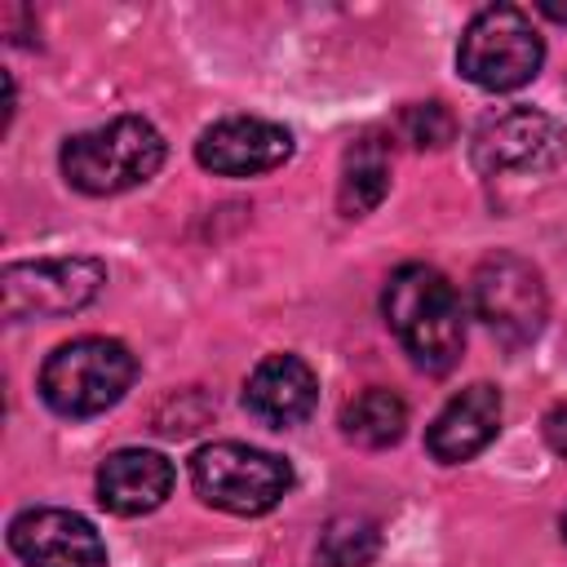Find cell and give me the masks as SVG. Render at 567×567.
I'll use <instances>...</instances> for the list:
<instances>
[{
	"instance_id": "1",
	"label": "cell",
	"mask_w": 567,
	"mask_h": 567,
	"mask_svg": "<svg viewBox=\"0 0 567 567\" xmlns=\"http://www.w3.org/2000/svg\"><path fill=\"white\" fill-rule=\"evenodd\" d=\"M385 323L403 341L416 368L425 372H447L465 346V319H461V297L456 288L425 261H408L390 275L385 297H381Z\"/></svg>"
},
{
	"instance_id": "2",
	"label": "cell",
	"mask_w": 567,
	"mask_h": 567,
	"mask_svg": "<svg viewBox=\"0 0 567 567\" xmlns=\"http://www.w3.org/2000/svg\"><path fill=\"white\" fill-rule=\"evenodd\" d=\"M62 177L80 195H120L142 186L164 164V137L142 115H115L62 142Z\"/></svg>"
},
{
	"instance_id": "3",
	"label": "cell",
	"mask_w": 567,
	"mask_h": 567,
	"mask_svg": "<svg viewBox=\"0 0 567 567\" xmlns=\"http://www.w3.org/2000/svg\"><path fill=\"white\" fill-rule=\"evenodd\" d=\"M137 377V359L115 337H75L58 346L40 368V399L58 416H97L124 399Z\"/></svg>"
},
{
	"instance_id": "4",
	"label": "cell",
	"mask_w": 567,
	"mask_h": 567,
	"mask_svg": "<svg viewBox=\"0 0 567 567\" xmlns=\"http://www.w3.org/2000/svg\"><path fill=\"white\" fill-rule=\"evenodd\" d=\"M190 483L204 505L239 518H257L288 496L292 465L248 443H208L190 456Z\"/></svg>"
},
{
	"instance_id": "5",
	"label": "cell",
	"mask_w": 567,
	"mask_h": 567,
	"mask_svg": "<svg viewBox=\"0 0 567 567\" xmlns=\"http://www.w3.org/2000/svg\"><path fill=\"white\" fill-rule=\"evenodd\" d=\"M540 62H545V40L532 27V18L514 4H492V9L474 13L461 35V49H456L461 75L492 93L536 80Z\"/></svg>"
},
{
	"instance_id": "6",
	"label": "cell",
	"mask_w": 567,
	"mask_h": 567,
	"mask_svg": "<svg viewBox=\"0 0 567 567\" xmlns=\"http://www.w3.org/2000/svg\"><path fill=\"white\" fill-rule=\"evenodd\" d=\"M106 284V266L97 257H40V261H13L0 275L4 292V319H62L84 310Z\"/></svg>"
},
{
	"instance_id": "7",
	"label": "cell",
	"mask_w": 567,
	"mask_h": 567,
	"mask_svg": "<svg viewBox=\"0 0 567 567\" xmlns=\"http://www.w3.org/2000/svg\"><path fill=\"white\" fill-rule=\"evenodd\" d=\"M470 297H474V315L487 323V332L505 346H527L540 337L545 315H549V297H545V279L540 270L518 257V252H496L487 257L474 279H470Z\"/></svg>"
},
{
	"instance_id": "8",
	"label": "cell",
	"mask_w": 567,
	"mask_h": 567,
	"mask_svg": "<svg viewBox=\"0 0 567 567\" xmlns=\"http://www.w3.org/2000/svg\"><path fill=\"white\" fill-rule=\"evenodd\" d=\"M563 159H567V128L536 106L496 111L470 137V164L487 177H496V173H549Z\"/></svg>"
},
{
	"instance_id": "9",
	"label": "cell",
	"mask_w": 567,
	"mask_h": 567,
	"mask_svg": "<svg viewBox=\"0 0 567 567\" xmlns=\"http://www.w3.org/2000/svg\"><path fill=\"white\" fill-rule=\"evenodd\" d=\"M9 549L22 567H106V545L84 514L71 509H22L9 523Z\"/></svg>"
},
{
	"instance_id": "10",
	"label": "cell",
	"mask_w": 567,
	"mask_h": 567,
	"mask_svg": "<svg viewBox=\"0 0 567 567\" xmlns=\"http://www.w3.org/2000/svg\"><path fill=\"white\" fill-rule=\"evenodd\" d=\"M292 155V133L261 115H230L199 133L195 159L217 177H257Z\"/></svg>"
},
{
	"instance_id": "11",
	"label": "cell",
	"mask_w": 567,
	"mask_h": 567,
	"mask_svg": "<svg viewBox=\"0 0 567 567\" xmlns=\"http://www.w3.org/2000/svg\"><path fill=\"white\" fill-rule=\"evenodd\" d=\"M315 403H319V377L297 354H266L244 381V408L270 430H288L306 421Z\"/></svg>"
},
{
	"instance_id": "12",
	"label": "cell",
	"mask_w": 567,
	"mask_h": 567,
	"mask_svg": "<svg viewBox=\"0 0 567 567\" xmlns=\"http://www.w3.org/2000/svg\"><path fill=\"white\" fill-rule=\"evenodd\" d=\"M501 430V390L487 381L465 385L461 394H452L443 403V412L430 421L425 430V452L443 465H461L470 456H478Z\"/></svg>"
},
{
	"instance_id": "13",
	"label": "cell",
	"mask_w": 567,
	"mask_h": 567,
	"mask_svg": "<svg viewBox=\"0 0 567 567\" xmlns=\"http://www.w3.org/2000/svg\"><path fill=\"white\" fill-rule=\"evenodd\" d=\"M173 492V461L151 447H120L97 470V501L120 518L151 514Z\"/></svg>"
},
{
	"instance_id": "14",
	"label": "cell",
	"mask_w": 567,
	"mask_h": 567,
	"mask_svg": "<svg viewBox=\"0 0 567 567\" xmlns=\"http://www.w3.org/2000/svg\"><path fill=\"white\" fill-rule=\"evenodd\" d=\"M385 190H390V155L377 137H359L346 151V164H341L337 208L346 217H363L385 199Z\"/></svg>"
},
{
	"instance_id": "15",
	"label": "cell",
	"mask_w": 567,
	"mask_h": 567,
	"mask_svg": "<svg viewBox=\"0 0 567 567\" xmlns=\"http://www.w3.org/2000/svg\"><path fill=\"white\" fill-rule=\"evenodd\" d=\"M403 430H408V403L394 390L372 385L341 408V434L359 447H390L403 439Z\"/></svg>"
},
{
	"instance_id": "16",
	"label": "cell",
	"mask_w": 567,
	"mask_h": 567,
	"mask_svg": "<svg viewBox=\"0 0 567 567\" xmlns=\"http://www.w3.org/2000/svg\"><path fill=\"white\" fill-rule=\"evenodd\" d=\"M377 545H381L377 523L354 518V514H341L319 536V563L323 567H368L377 558Z\"/></svg>"
},
{
	"instance_id": "17",
	"label": "cell",
	"mask_w": 567,
	"mask_h": 567,
	"mask_svg": "<svg viewBox=\"0 0 567 567\" xmlns=\"http://www.w3.org/2000/svg\"><path fill=\"white\" fill-rule=\"evenodd\" d=\"M403 133L421 151H439V146H447L456 137V120H452V111L443 102H416L403 115Z\"/></svg>"
},
{
	"instance_id": "18",
	"label": "cell",
	"mask_w": 567,
	"mask_h": 567,
	"mask_svg": "<svg viewBox=\"0 0 567 567\" xmlns=\"http://www.w3.org/2000/svg\"><path fill=\"white\" fill-rule=\"evenodd\" d=\"M545 443H549L558 456H567V403L549 408V416H545Z\"/></svg>"
},
{
	"instance_id": "19",
	"label": "cell",
	"mask_w": 567,
	"mask_h": 567,
	"mask_svg": "<svg viewBox=\"0 0 567 567\" xmlns=\"http://www.w3.org/2000/svg\"><path fill=\"white\" fill-rule=\"evenodd\" d=\"M563 540H567V514H563Z\"/></svg>"
}]
</instances>
